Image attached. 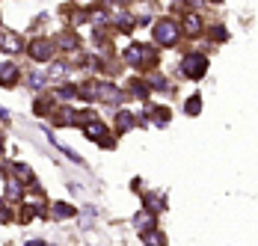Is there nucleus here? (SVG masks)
I'll return each mask as SVG.
<instances>
[{
    "label": "nucleus",
    "instance_id": "5",
    "mask_svg": "<svg viewBox=\"0 0 258 246\" xmlns=\"http://www.w3.org/2000/svg\"><path fill=\"white\" fill-rule=\"evenodd\" d=\"M202 30H205V24H202V18L196 12H187L181 18V33L184 36H202Z\"/></svg>",
    "mask_w": 258,
    "mask_h": 246
},
{
    "label": "nucleus",
    "instance_id": "3",
    "mask_svg": "<svg viewBox=\"0 0 258 246\" xmlns=\"http://www.w3.org/2000/svg\"><path fill=\"white\" fill-rule=\"evenodd\" d=\"M27 53H30L36 63H51L53 59V42L51 39H33L30 48H27Z\"/></svg>",
    "mask_w": 258,
    "mask_h": 246
},
{
    "label": "nucleus",
    "instance_id": "6",
    "mask_svg": "<svg viewBox=\"0 0 258 246\" xmlns=\"http://www.w3.org/2000/svg\"><path fill=\"white\" fill-rule=\"evenodd\" d=\"M18 77H21V72H18V66H12V63H0V86H15L18 83Z\"/></svg>",
    "mask_w": 258,
    "mask_h": 246
},
{
    "label": "nucleus",
    "instance_id": "21",
    "mask_svg": "<svg viewBox=\"0 0 258 246\" xmlns=\"http://www.w3.org/2000/svg\"><path fill=\"white\" fill-rule=\"evenodd\" d=\"M211 3H223V0H211Z\"/></svg>",
    "mask_w": 258,
    "mask_h": 246
},
{
    "label": "nucleus",
    "instance_id": "4",
    "mask_svg": "<svg viewBox=\"0 0 258 246\" xmlns=\"http://www.w3.org/2000/svg\"><path fill=\"white\" fill-rule=\"evenodd\" d=\"M0 50L3 53H21L24 50V39L12 30H0Z\"/></svg>",
    "mask_w": 258,
    "mask_h": 246
},
{
    "label": "nucleus",
    "instance_id": "13",
    "mask_svg": "<svg viewBox=\"0 0 258 246\" xmlns=\"http://www.w3.org/2000/svg\"><path fill=\"white\" fill-rule=\"evenodd\" d=\"M143 243H166V234H160V231H155V228H149V231H143Z\"/></svg>",
    "mask_w": 258,
    "mask_h": 246
},
{
    "label": "nucleus",
    "instance_id": "1",
    "mask_svg": "<svg viewBox=\"0 0 258 246\" xmlns=\"http://www.w3.org/2000/svg\"><path fill=\"white\" fill-rule=\"evenodd\" d=\"M178 39H181V27L175 24L172 18H160V21H155V42L157 45L172 48Z\"/></svg>",
    "mask_w": 258,
    "mask_h": 246
},
{
    "label": "nucleus",
    "instance_id": "15",
    "mask_svg": "<svg viewBox=\"0 0 258 246\" xmlns=\"http://www.w3.org/2000/svg\"><path fill=\"white\" fill-rule=\"evenodd\" d=\"M51 98H48V95H42V98L36 101V116H45V113H51Z\"/></svg>",
    "mask_w": 258,
    "mask_h": 246
},
{
    "label": "nucleus",
    "instance_id": "11",
    "mask_svg": "<svg viewBox=\"0 0 258 246\" xmlns=\"http://www.w3.org/2000/svg\"><path fill=\"white\" fill-rule=\"evenodd\" d=\"M143 205H146V208H149L152 214H160V211L166 208V199L160 196V193H149V196H146V202H143Z\"/></svg>",
    "mask_w": 258,
    "mask_h": 246
},
{
    "label": "nucleus",
    "instance_id": "17",
    "mask_svg": "<svg viewBox=\"0 0 258 246\" xmlns=\"http://www.w3.org/2000/svg\"><path fill=\"white\" fill-rule=\"evenodd\" d=\"M211 39H217V42H226V39H229L226 27H214V30H211Z\"/></svg>",
    "mask_w": 258,
    "mask_h": 246
},
{
    "label": "nucleus",
    "instance_id": "18",
    "mask_svg": "<svg viewBox=\"0 0 258 246\" xmlns=\"http://www.w3.org/2000/svg\"><path fill=\"white\" fill-rule=\"evenodd\" d=\"M134 95L146 98V95H149V83H140V80H137V83H134Z\"/></svg>",
    "mask_w": 258,
    "mask_h": 246
},
{
    "label": "nucleus",
    "instance_id": "20",
    "mask_svg": "<svg viewBox=\"0 0 258 246\" xmlns=\"http://www.w3.org/2000/svg\"><path fill=\"white\" fill-rule=\"evenodd\" d=\"M0 211H3V199H0Z\"/></svg>",
    "mask_w": 258,
    "mask_h": 246
},
{
    "label": "nucleus",
    "instance_id": "14",
    "mask_svg": "<svg viewBox=\"0 0 258 246\" xmlns=\"http://www.w3.org/2000/svg\"><path fill=\"white\" fill-rule=\"evenodd\" d=\"M199 110H202V98H199V95L187 98V104H184V113H187V116H199Z\"/></svg>",
    "mask_w": 258,
    "mask_h": 246
},
{
    "label": "nucleus",
    "instance_id": "8",
    "mask_svg": "<svg viewBox=\"0 0 258 246\" xmlns=\"http://www.w3.org/2000/svg\"><path fill=\"white\" fill-rule=\"evenodd\" d=\"M53 48H62L66 53H69L72 48H78V36H75L72 30H62V33L53 39Z\"/></svg>",
    "mask_w": 258,
    "mask_h": 246
},
{
    "label": "nucleus",
    "instance_id": "9",
    "mask_svg": "<svg viewBox=\"0 0 258 246\" xmlns=\"http://www.w3.org/2000/svg\"><path fill=\"white\" fill-rule=\"evenodd\" d=\"M116 128H119V131H134V128H137V116L128 113V110H119V113H116Z\"/></svg>",
    "mask_w": 258,
    "mask_h": 246
},
{
    "label": "nucleus",
    "instance_id": "2",
    "mask_svg": "<svg viewBox=\"0 0 258 246\" xmlns=\"http://www.w3.org/2000/svg\"><path fill=\"white\" fill-rule=\"evenodd\" d=\"M205 72H208V56H202V53H187V56L181 59V74H184V77L199 80Z\"/></svg>",
    "mask_w": 258,
    "mask_h": 246
},
{
    "label": "nucleus",
    "instance_id": "7",
    "mask_svg": "<svg viewBox=\"0 0 258 246\" xmlns=\"http://www.w3.org/2000/svg\"><path fill=\"white\" fill-rule=\"evenodd\" d=\"M155 217H157V214H152L149 208H143V211L134 217V228H137L140 234H143V231H149V228H155Z\"/></svg>",
    "mask_w": 258,
    "mask_h": 246
},
{
    "label": "nucleus",
    "instance_id": "10",
    "mask_svg": "<svg viewBox=\"0 0 258 246\" xmlns=\"http://www.w3.org/2000/svg\"><path fill=\"white\" fill-rule=\"evenodd\" d=\"M53 217L56 220H72L75 217V205H69V202H53Z\"/></svg>",
    "mask_w": 258,
    "mask_h": 246
},
{
    "label": "nucleus",
    "instance_id": "16",
    "mask_svg": "<svg viewBox=\"0 0 258 246\" xmlns=\"http://www.w3.org/2000/svg\"><path fill=\"white\" fill-rule=\"evenodd\" d=\"M169 116H172V113H169V107H155V122L157 125L169 122Z\"/></svg>",
    "mask_w": 258,
    "mask_h": 246
},
{
    "label": "nucleus",
    "instance_id": "12",
    "mask_svg": "<svg viewBox=\"0 0 258 246\" xmlns=\"http://www.w3.org/2000/svg\"><path fill=\"white\" fill-rule=\"evenodd\" d=\"M12 172H15V178H18L21 184H33V181H36V178H33V169H30L27 163H15Z\"/></svg>",
    "mask_w": 258,
    "mask_h": 246
},
{
    "label": "nucleus",
    "instance_id": "19",
    "mask_svg": "<svg viewBox=\"0 0 258 246\" xmlns=\"http://www.w3.org/2000/svg\"><path fill=\"white\" fill-rule=\"evenodd\" d=\"M187 3H196V6H202V0H187Z\"/></svg>",
    "mask_w": 258,
    "mask_h": 246
}]
</instances>
